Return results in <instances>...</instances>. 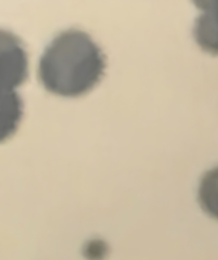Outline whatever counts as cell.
Returning a JSON list of instances; mask_svg holds the SVG:
<instances>
[{
  "mask_svg": "<svg viewBox=\"0 0 218 260\" xmlns=\"http://www.w3.org/2000/svg\"><path fill=\"white\" fill-rule=\"evenodd\" d=\"M100 48L88 35L70 29L56 36L47 47L39 63L44 87L56 95H82L99 81L105 69Z\"/></svg>",
  "mask_w": 218,
  "mask_h": 260,
  "instance_id": "cell-1",
  "label": "cell"
},
{
  "mask_svg": "<svg viewBox=\"0 0 218 260\" xmlns=\"http://www.w3.org/2000/svg\"><path fill=\"white\" fill-rule=\"evenodd\" d=\"M27 74L28 60L21 40L0 29V91H13L25 81Z\"/></svg>",
  "mask_w": 218,
  "mask_h": 260,
  "instance_id": "cell-2",
  "label": "cell"
},
{
  "mask_svg": "<svg viewBox=\"0 0 218 260\" xmlns=\"http://www.w3.org/2000/svg\"><path fill=\"white\" fill-rule=\"evenodd\" d=\"M201 13L194 28V36L204 51L218 54V1L196 3Z\"/></svg>",
  "mask_w": 218,
  "mask_h": 260,
  "instance_id": "cell-3",
  "label": "cell"
},
{
  "mask_svg": "<svg viewBox=\"0 0 218 260\" xmlns=\"http://www.w3.org/2000/svg\"><path fill=\"white\" fill-rule=\"evenodd\" d=\"M23 115L22 100L15 91H0V143L18 129Z\"/></svg>",
  "mask_w": 218,
  "mask_h": 260,
  "instance_id": "cell-4",
  "label": "cell"
},
{
  "mask_svg": "<svg viewBox=\"0 0 218 260\" xmlns=\"http://www.w3.org/2000/svg\"><path fill=\"white\" fill-rule=\"evenodd\" d=\"M198 198L204 212L218 220V167L203 176L198 187Z\"/></svg>",
  "mask_w": 218,
  "mask_h": 260,
  "instance_id": "cell-5",
  "label": "cell"
},
{
  "mask_svg": "<svg viewBox=\"0 0 218 260\" xmlns=\"http://www.w3.org/2000/svg\"><path fill=\"white\" fill-rule=\"evenodd\" d=\"M108 253V245L101 239H91L83 247L84 256L88 260H103Z\"/></svg>",
  "mask_w": 218,
  "mask_h": 260,
  "instance_id": "cell-6",
  "label": "cell"
}]
</instances>
